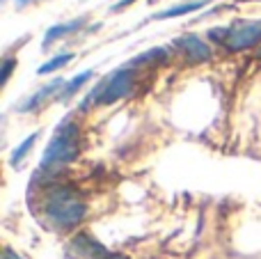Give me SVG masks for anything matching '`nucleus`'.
Listing matches in <instances>:
<instances>
[{
  "mask_svg": "<svg viewBox=\"0 0 261 259\" xmlns=\"http://www.w3.org/2000/svg\"><path fill=\"white\" fill-rule=\"evenodd\" d=\"M135 0H119V3H115L113 7H110V12H122V9H126L128 5H133Z\"/></svg>",
  "mask_w": 261,
  "mask_h": 259,
  "instance_id": "14",
  "label": "nucleus"
},
{
  "mask_svg": "<svg viewBox=\"0 0 261 259\" xmlns=\"http://www.w3.org/2000/svg\"><path fill=\"white\" fill-rule=\"evenodd\" d=\"M83 23H85V16H78V18H73V21L60 23V25H50L48 30H46V35H44V44H41V48H50V46H53V41H60L62 37H67V35H71V32L81 30Z\"/></svg>",
  "mask_w": 261,
  "mask_h": 259,
  "instance_id": "7",
  "label": "nucleus"
},
{
  "mask_svg": "<svg viewBox=\"0 0 261 259\" xmlns=\"http://www.w3.org/2000/svg\"><path fill=\"white\" fill-rule=\"evenodd\" d=\"M259 58H261V48H259Z\"/></svg>",
  "mask_w": 261,
  "mask_h": 259,
  "instance_id": "16",
  "label": "nucleus"
},
{
  "mask_svg": "<svg viewBox=\"0 0 261 259\" xmlns=\"http://www.w3.org/2000/svg\"><path fill=\"white\" fill-rule=\"evenodd\" d=\"M37 138H39V133H30V136H28L25 140H23L21 145H18L16 149L12 151V159H9V163H12L14 168H18V163H23V159H25L28 151L32 149V145L37 142Z\"/></svg>",
  "mask_w": 261,
  "mask_h": 259,
  "instance_id": "11",
  "label": "nucleus"
},
{
  "mask_svg": "<svg viewBox=\"0 0 261 259\" xmlns=\"http://www.w3.org/2000/svg\"><path fill=\"white\" fill-rule=\"evenodd\" d=\"M14 64H16V62H14V58H7V60H5V62H3V85L9 81V76H12V69H14Z\"/></svg>",
  "mask_w": 261,
  "mask_h": 259,
  "instance_id": "13",
  "label": "nucleus"
},
{
  "mask_svg": "<svg viewBox=\"0 0 261 259\" xmlns=\"http://www.w3.org/2000/svg\"><path fill=\"white\" fill-rule=\"evenodd\" d=\"M167 60H170V50L165 48V46H158V48H149L147 53L138 55V58H133L128 62V67H142V64H165Z\"/></svg>",
  "mask_w": 261,
  "mask_h": 259,
  "instance_id": "9",
  "label": "nucleus"
},
{
  "mask_svg": "<svg viewBox=\"0 0 261 259\" xmlns=\"http://www.w3.org/2000/svg\"><path fill=\"white\" fill-rule=\"evenodd\" d=\"M172 44H174L176 50H181V55H184V60L188 64H202L213 58L211 46L199 35H181V37H176Z\"/></svg>",
  "mask_w": 261,
  "mask_h": 259,
  "instance_id": "5",
  "label": "nucleus"
},
{
  "mask_svg": "<svg viewBox=\"0 0 261 259\" xmlns=\"http://www.w3.org/2000/svg\"><path fill=\"white\" fill-rule=\"evenodd\" d=\"M135 85V71L133 67H122L117 71H113L103 83L94 87V92H90L83 103V108H87L90 103H99V106H110L119 99H126L133 92Z\"/></svg>",
  "mask_w": 261,
  "mask_h": 259,
  "instance_id": "3",
  "label": "nucleus"
},
{
  "mask_svg": "<svg viewBox=\"0 0 261 259\" xmlns=\"http://www.w3.org/2000/svg\"><path fill=\"white\" fill-rule=\"evenodd\" d=\"M64 78H55V81H50L48 85H44V87H39V90L35 92V94L30 96L28 101H23L21 106H18V110L21 113H32V110H37L39 106H44L46 101L50 99V96H55L58 92H62V87H64Z\"/></svg>",
  "mask_w": 261,
  "mask_h": 259,
  "instance_id": "6",
  "label": "nucleus"
},
{
  "mask_svg": "<svg viewBox=\"0 0 261 259\" xmlns=\"http://www.w3.org/2000/svg\"><path fill=\"white\" fill-rule=\"evenodd\" d=\"M208 0H195V3H184V5H174V7H167V9H161V12L153 14L156 21H163V18H176V16H186L190 12H197V9L206 7Z\"/></svg>",
  "mask_w": 261,
  "mask_h": 259,
  "instance_id": "8",
  "label": "nucleus"
},
{
  "mask_svg": "<svg viewBox=\"0 0 261 259\" xmlns=\"http://www.w3.org/2000/svg\"><path fill=\"white\" fill-rule=\"evenodd\" d=\"M28 3H32V0H16V5H18V7H25Z\"/></svg>",
  "mask_w": 261,
  "mask_h": 259,
  "instance_id": "15",
  "label": "nucleus"
},
{
  "mask_svg": "<svg viewBox=\"0 0 261 259\" xmlns=\"http://www.w3.org/2000/svg\"><path fill=\"white\" fill-rule=\"evenodd\" d=\"M261 41V18L259 21H236L227 28L222 44L229 50H245Z\"/></svg>",
  "mask_w": 261,
  "mask_h": 259,
  "instance_id": "4",
  "label": "nucleus"
},
{
  "mask_svg": "<svg viewBox=\"0 0 261 259\" xmlns=\"http://www.w3.org/2000/svg\"><path fill=\"white\" fill-rule=\"evenodd\" d=\"M90 78H94V71H92V69H87V71H83V73H78V76H73L71 81H67V83H64V87H62V94H60V99H62V101L71 99V96L76 94V92L81 90V87L85 85Z\"/></svg>",
  "mask_w": 261,
  "mask_h": 259,
  "instance_id": "10",
  "label": "nucleus"
},
{
  "mask_svg": "<svg viewBox=\"0 0 261 259\" xmlns=\"http://www.w3.org/2000/svg\"><path fill=\"white\" fill-rule=\"evenodd\" d=\"M81 151V131L78 124L71 119L60 122V126L55 128L50 142L46 145L44 156H41V170H55L60 165L71 163Z\"/></svg>",
  "mask_w": 261,
  "mask_h": 259,
  "instance_id": "2",
  "label": "nucleus"
},
{
  "mask_svg": "<svg viewBox=\"0 0 261 259\" xmlns=\"http://www.w3.org/2000/svg\"><path fill=\"white\" fill-rule=\"evenodd\" d=\"M71 60H73V53H62V55H55V58H50L46 64H41V67L37 69V73H41V76H44V73H53L55 69L64 67V64H67V62H71Z\"/></svg>",
  "mask_w": 261,
  "mask_h": 259,
  "instance_id": "12",
  "label": "nucleus"
},
{
  "mask_svg": "<svg viewBox=\"0 0 261 259\" xmlns=\"http://www.w3.org/2000/svg\"><path fill=\"white\" fill-rule=\"evenodd\" d=\"M46 223L53 229H71L85 218L87 206L69 186H53L41 202Z\"/></svg>",
  "mask_w": 261,
  "mask_h": 259,
  "instance_id": "1",
  "label": "nucleus"
}]
</instances>
